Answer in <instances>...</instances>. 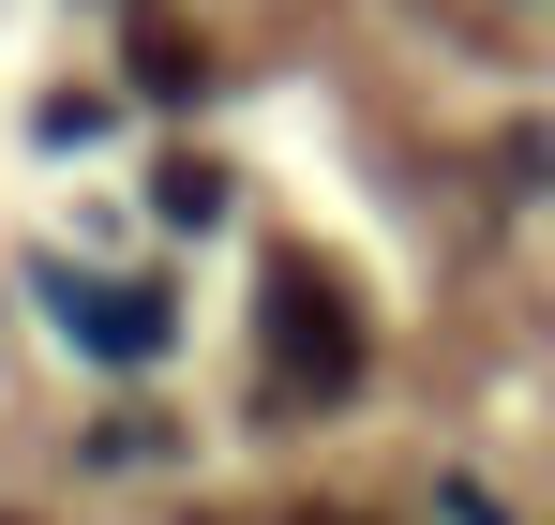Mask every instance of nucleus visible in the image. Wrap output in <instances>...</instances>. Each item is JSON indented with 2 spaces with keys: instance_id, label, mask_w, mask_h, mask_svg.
<instances>
[{
  "instance_id": "f257e3e1",
  "label": "nucleus",
  "mask_w": 555,
  "mask_h": 525,
  "mask_svg": "<svg viewBox=\"0 0 555 525\" xmlns=\"http://www.w3.org/2000/svg\"><path fill=\"white\" fill-rule=\"evenodd\" d=\"M256 316H271V375L285 390H361V316H346V285L315 256H271Z\"/></svg>"
},
{
  "instance_id": "7ed1b4c3",
  "label": "nucleus",
  "mask_w": 555,
  "mask_h": 525,
  "mask_svg": "<svg viewBox=\"0 0 555 525\" xmlns=\"http://www.w3.org/2000/svg\"><path fill=\"white\" fill-rule=\"evenodd\" d=\"M195 90H210V46L181 15H135V105H195Z\"/></svg>"
},
{
  "instance_id": "39448f33",
  "label": "nucleus",
  "mask_w": 555,
  "mask_h": 525,
  "mask_svg": "<svg viewBox=\"0 0 555 525\" xmlns=\"http://www.w3.org/2000/svg\"><path fill=\"white\" fill-rule=\"evenodd\" d=\"M300 525H361V511H300Z\"/></svg>"
},
{
  "instance_id": "f03ea898",
  "label": "nucleus",
  "mask_w": 555,
  "mask_h": 525,
  "mask_svg": "<svg viewBox=\"0 0 555 525\" xmlns=\"http://www.w3.org/2000/svg\"><path fill=\"white\" fill-rule=\"evenodd\" d=\"M46 316H61V331H76L91 360H120V375H135V360H166V346H181V316H166V285H61Z\"/></svg>"
},
{
  "instance_id": "20e7f679",
  "label": "nucleus",
  "mask_w": 555,
  "mask_h": 525,
  "mask_svg": "<svg viewBox=\"0 0 555 525\" xmlns=\"http://www.w3.org/2000/svg\"><path fill=\"white\" fill-rule=\"evenodd\" d=\"M151 226H225V166L210 151H166L151 166Z\"/></svg>"
}]
</instances>
